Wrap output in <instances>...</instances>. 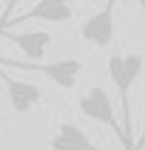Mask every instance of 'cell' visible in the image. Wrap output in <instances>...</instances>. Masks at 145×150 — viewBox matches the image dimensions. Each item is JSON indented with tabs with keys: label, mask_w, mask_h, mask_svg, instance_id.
Returning a JSON list of instances; mask_svg holds the SVG:
<instances>
[{
	"label": "cell",
	"mask_w": 145,
	"mask_h": 150,
	"mask_svg": "<svg viewBox=\"0 0 145 150\" xmlns=\"http://www.w3.org/2000/svg\"><path fill=\"white\" fill-rule=\"evenodd\" d=\"M6 36L25 53L28 64H42L45 53L50 47V39H53L48 31H25V33H6Z\"/></svg>",
	"instance_id": "cell-6"
},
{
	"label": "cell",
	"mask_w": 145,
	"mask_h": 150,
	"mask_svg": "<svg viewBox=\"0 0 145 150\" xmlns=\"http://www.w3.org/2000/svg\"><path fill=\"white\" fill-rule=\"evenodd\" d=\"M0 67H14V70H28V72H39L56 83L59 89L70 92L81 75V61L78 59H61V61H50V64H25V61H11V59H0Z\"/></svg>",
	"instance_id": "cell-2"
},
{
	"label": "cell",
	"mask_w": 145,
	"mask_h": 150,
	"mask_svg": "<svg viewBox=\"0 0 145 150\" xmlns=\"http://www.w3.org/2000/svg\"><path fill=\"white\" fill-rule=\"evenodd\" d=\"M78 111L84 114L86 120H92V122H101V125H106V128H112L114 134L120 136L123 147H126L123 125L114 117V103H112V97H109V92L103 89V86H89V92L78 100Z\"/></svg>",
	"instance_id": "cell-3"
},
{
	"label": "cell",
	"mask_w": 145,
	"mask_h": 150,
	"mask_svg": "<svg viewBox=\"0 0 145 150\" xmlns=\"http://www.w3.org/2000/svg\"><path fill=\"white\" fill-rule=\"evenodd\" d=\"M142 72V53H126V56H112L109 59V78L120 95V111H123V136H126V150H134V120H131V86L137 83Z\"/></svg>",
	"instance_id": "cell-1"
},
{
	"label": "cell",
	"mask_w": 145,
	"mask_h": 150,
	"mask_svg": "<svg viewBox=\"0 0 145 150\" xmlns=\"http://www.w3.org/2000/svg\"><path fill=\"white\" fill-rule=\"evenodd\" d=\"M0 78L9 86V103H11V108H14L17 114L31 111V108L42 100V89H39L36 83H31V81H17V78H11V75H6L3 70H0Z\"/></svg>",
	"instance_id": "cell-5"
},
{
	"label": "cell",
	"mask_w": 145,
	"mask_h": 150,
	"mask_svg": "<svg viewBox=\"0 0 145 150\" xmlns=\"http://www.w3.org/2000/svg\"><path fill=\"white\" fill-rule=\"evenodd\" d=\"M50 147L53 150H101L78 125H73V122H59L53 139H50Z\"/></svg>",
	"instance_id": "cell-7"
},
{
	"label": "cell",
	"mask_w": 145,
	"mask_h": 150,
	"mask_svg": "<svg viewBox=\"0 0 145 150\" xmlns=\"http://www.w3.org/2000/svg\"><path fill=\"white\" fill-rule=\"evenodd\" d=\"M73 17V6L61 3V0H39L31 11L20 17L14 22H28V20H42V22H67Z\"/></svg>",
	"instance_id": "cell-8"
},
{
	"label": "cell",
	"mask_w": 145,
	"mask_h": 150,
	"mask_svg": "<svg viewBox=\"0 0 145 150\" xmlns=\"http://www.w3.org/2000/svg\"><path fill=\"white\" fill-rule=\"evenodd\" d=\"M145 147V131H142V136H140V142H137V145H134V150H142Z\"/></svg>",
	"instance_id": "cell-9"
},
{
	"label": "cell",
	"mask_w": 145,
	"mask_h": 150,
	"mask_svg": "<svg viewBox=\"0 0 145 150\" xmlns=\"http://www.w3.org/2000/svg\"><path fill=\"white\" fill-rule=\"evenodd\" d=\"M0 125H3V120H0Z\"/></svg>",
	"instance_id": "cell-10"
},
{
	"label": "cell",
	"mask_w": 145,
	"mask_h": 150,
	"mask_svg": "<svg viewBox=\"0 0 145 150\" xmlns=\"http://www.w3.org/2000/svg\"><path fill=\"white\" fill-rule=\"evenodd\" d=\"M81 39L101 47V50H106L112 45V39H114V3H106L98 14H92L81 25Z\"/></svg>",
	"instance_id": "cell-4"
}]
</instances>
